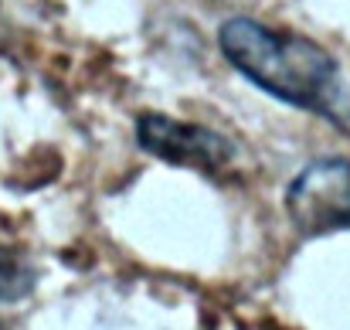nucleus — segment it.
I'll return each mask as SVG.
<instances>
[{"label": "nucleus", "instance_id": "nucleus-2", "mask_svg": "<svg viewBox=\"0 0 350 330\" xmlns=\"http://www.w3.org/2000/svg\"><path fill=\"white\" fill-rule=\"evenodd\" d=\"M286 212L303 235L350 231V160L323 157L306 164L286 188Z\"/></svg>", "mask_w": 350, "mask_h": 330}, {"label": "nucleus", "instance_id": "nucleus-4", "mask_svg": "<svg viewBox=\"0 0 350 330\" xmlns=\"http://www.w3.org/2000/svg\"><path fill=\"white\" fill-rule=\"evenodd\" d=\"M31 286H34V269L24 262V255L0 245V303L24 300Z\"/></svg>", "mask_w": 350, "mask_h": 330}, {"label": "nucleus", "instance_id": "nucleus-3", "mask_svg": "<svg viewBox=\"0 0 350 330\" xmlns=\"http://www.w3.org/2000/svg\"><path fill=\"white\" fill-rule=\"evenodd\" d=\"M136 140L146 153L177 167H194V170H218L232 164L234 157V143L228 136L198 123L163 116V112H143L136 119Z\"/></svg>", "mask_w": 350, "mask_h": 330}, {"label": "nucleus", "instance_id": "nucleus-1", "mask_svg": "<svg viewBox=\"0 0 350 330\" xmlns=\"http://www.w3.org/2000/svg\"><path fill=\"white\" fill-rule=\"evenodd\" d=\"M221 55L262 92L296 110L344 119V75L337 58L303 34L272 31L252 17H232L218 31Z\"/></svg>", "mask_w": 350, "mask_h": 330}]
</instances>
